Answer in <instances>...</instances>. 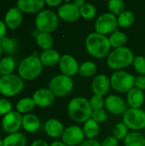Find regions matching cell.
Masks as SVG:
<instances>
[{
	"label": "cell",
	"instance_id": "obj_22",
	"mask_svg": "<svg viewBox=\"0 0 145 146\" xmlns=\"http://www.w3.org/2000/svg\"><path fill=\"white\" fill-rule=\"evenodd\" d=\"M61 56H62L56 50L50 49V50H43L40 53L38 57H39L40 62H42L43 66L52 67V66H55L59 63Z\"/></svg>",
	"mask_w": 145,
	"mask_h": 146
},
{
	"label": "cell",
	"instance_id": "obj_19",
	"mask_svg": "<svg viewBox=\"0 0 145 146\" xmlns=\"http://www.w3.org/2000/svg\"><path fill=\"white\" fill-rule=\"evenodd\" d=\"M22 20H23L22 12L16 6L9 9L4 17V22L7 27L12 30L17 29L21 26Z\"/></svg>",
	"mask_w": 145,
	"mask_h": 146
},
{
	"label": "cell",
	"instance_id": "obj_50",
	"mask_svg": "<svg viewBox=\"0 0 145 146\" xmlns=\"http://www.w3.org/2000/svg\"><path fill=\"white\" fill-rule=\"evenodd\" d=\"M2 53H3V50H2V47H1V44H0V56L2 55Z\"/></svg>",
	"mask_w": 145,
	"mask_h": 146
},
{
	"label": "cell",
	"instance_id": "obj_3",
	"mask_svg": "<svg viewBox=\"0 0 145 146\" xmlns=\"http://www.w3.org/2000/svg\"><path fill=\"white\" fill-rule=\"evenodd\" d=\"M134 58L135 56L132 50L130 48L124 46L111 50L107 56L106 63L107 66L114 71L124 70V68L132 65Z\"/></svg>",
	"mask_w": 145,
	"mask_h": 146
},
{
	"label": "cell",
	"instance_id": "obj_29",
	"mask_svg": "<svg viewBox=\"0 0 145 146\" xmlns=\"http://www.w3.org/2000/svg\"><path fill=\"white\" fill-rule=\"evenodd\" d=\"M0 44L3 50V52L6 53L8 56H12L15 54L18 49V42L14 38L4 37L0 40Z\"/></svg>",
	"mask_w": 145,
	"mask_h": 146
},
{
	"label": "cell",
	"instance_id": "obj_52",
	"mask_svg": "<svg viewBox=\"0 0 145 146\" xmlns=\"http://www.w3.org/2000/svg\"><path fill=\"white\" fill-rule=\"evenodd\" d=\"M144 137H145V129H144Z\"/></svg>",
	"mask_w": 145,
	"mask_h": 146
},
{
	"label": "cell",
	"instance_id": "obj_9",
	"mask_svg": "<svg viewBox=\"0 0 145 146\" xmlns=\"http://www.w3.org/2000/svg\"><path fill=\"white\" fill-rule=\"evenodd\" d=\"M118 27L117 17L109 12L100 15L94 24L95 32L104 36H109L112 33L117 30Z\"/></svg>",
	"mask_w": 145,
	"mask_h": 146
},
{
	"label": "cell",
	"instance_id": "obj_43",
	"mask_svg": "<svg viewBox=\"0 0 145 146\" xmlns=\"http://www.w3.org/2000/svg\"><path fill=\"white\" fill-rule=\"evenodd\" d=\"M79 146H101V143L97 139H85Z\"/></svg>",
	"mask_w": 145,
	"mask_h": 146
},
{
	"label": "cell",
	"instance_id": "obj_11",
	"mask_svg": "<svg viewBox=\"0 0 145 146\" xmlns=\"http://www.w3.org/2000/svg\"><path fill=\"white\" fill-rule=\"evenodd\" d=\"M62 142L68 146H79L85 139L82 127L72 125L65 128L62 136Z\"/></svg>",
	"mask_w": 145,
	"mask_h": 146
},
{
	"label": "cell",
	"instance_id": "obj_48",
	"mask_svg": "<svg viewBox=\"0 0 145 146\" xmlns=\"http://www.w3.org/2000/svg\"><path fill=\"white\" fill-rule=\"evenodd\" d=\"M50 146H68L66 145L65 144H63L62 141H59V140H56V141H54V142H52Z\"/></svg>",
	"mask_w": 145,
	"mask_h": 146
},
{
	"label": "cell",
	"instance_id": "obj_40",
	"mask_svg": "<svg viewBox=\"0 0 145 146\" xmlns=\"http://www.w3.org/2000/svg\"><path fill=\"white\" fill-rule=\"evenodd\" d=\"M12 111V104L11 103L5 99V98H0V115H5Z\"/></svg>",
	"mask_w": 145,
	"mask_h": 146
},
{
	"label": "cell",
	"instance_id": "obj_17",
	"mask_svg": "<svg viewBox=\"0 0 145 146\" xmlns=\"http://www.w3.org/2000/svg\"><path fill=\"white\" fill-rule=\"evenodd\" d=\"M55 95L49 88H40L34 92L32 99L35 104L38 107L46 108L50 107L55 102Z\"/></svg>",
	"mask_w": 145,
	"mask_h": 146
},
{
	"label": "cell",
	"instance_id": "obj_8",
	"mask_svg": "<svg viewBox=\"0 0 145 146\" xmlns=\"http://www.w3.org/2000/svg\"><path fill=\"white\" fill-rule=\"evenodd\" d=\"M24 80L17 74L2 76L0 80V93L6 97H15L24 88Z\"/></svg>",
	"mask_w": 145,
	"mask_h": 146
},
{
	"label": "cell",
	"instance_id": "obj_44",
	"mask_svg": "<svg viewBox=\"0 0 145 146\" xmlns=\"http://www.w3.org/2000/svg\"><path fill=\"white\" fill-rule=\"evenodd\" d=\"M6 33H7V26L5 22L2 20H0V40L6 37Z\"/></svg>",
	"mask_w": 145,
	"mask_h": 146
},
{
	"label": "cell",
	"instance_id": "obj_41",
	"mask_svg": "<svg viewBox=\"0 0 145 146\" xmlns=\"http://www.w3.org/2000/svg\"><path fill=\"white\" fill-rule=\"evenodd\" d=\"M134 87H136L143 92L145 91V75H138V76L135 77Z\"/></svg>",
	"mask_w": 145,
	"mask_h": 146
},
{
	"label": "cell",
	"instance_id": "obj_10",
	"mask_svg": "<svg viewBox=\"0 0 145 146\" xmlns=\"http://www.w3.org/2000/svg\"><path fill=\"white\" fill-rule=\"evenodd\" d=\"M123 122L135 132L145 129V110L142 109L129 108L123 115Z\"/></svg>",
	"mask_w": 145,
	"mask_h": 146
},
{
	"label": "cell",
	"instance_id": "obj_24",
	"mask_svg": "<svg viewBox=\"0 0 145 146\" xmlns=\"http://www.w3.org/2000/svg\"><path fill=\"white\" fill-rule=\"evenodd\" d=\"M82 130L87 139H95L100 133V126L97 121L91 118L83 124Z\"/></svg>",
	"mask_w": 145,
	"mask_h": 146
},
{
	"label": "cell",
	"instance_id": "obj_36",
	"mask_svg": "<svg viewBox=\"0 0 145 146\" xmlns=\"http://www.w3.org/2000/svg\"><path fill=\"white\" fill-rule=\"evenodd\" d=\"M129 133V128L122 122L117 123L113 129V136L119 141L124 140Z\"/></svg>",
	"mask_w": 145,
	"mask_h": 146
},
{
	"label": "cell",
	"instance_id": "obj_2",
	"mask_svg": "<svg viewBox=\"0 0 145 146\" xmlns=\"http://www.w3.org/2000/svg\"><path fill=\"white\" fill-rule=\"evenodd\" d=\"M92 109L87 98L76 97L68 104V115L72 121L77 123H85L91 118Z\"/></svg>",
	"mask_w": 145,
	"mask_h": 146
},
{
	"label": "cell",
	"instance_id": "obj_45",
	"mask_svg": "<svg viewBox=\"0 0 145 146\" xmlns=\"http://www.w3.org/2000/svg\"><path fill=\"white\" fill-rule=\"evenodd\" d=\"M45 4L50 7H59L62 4V1L61 0H45Z\"/></svg>",
	"mask_w": 145,
	"mask_h": 146
},
{
	"label": "cell",
	"instance_id": "obj_26",
	"mask_svg": "<svg viewBox=\"0 0 145 146\" xmlns=\"http://www.w3.org/2000/svg\"><path fill=\"white\" fill-rule=\"evenodd\" d=\"M26 138L21 133L9 134L3 139V146H26Z\"/></svg>",
	"mask_w": 145,
	"mask_h": 146
},
{
	"label": "cell",
	"instance_id": "obj_16",
	"mask_svg": "<svg viewBox=\"0 0 145 146\" xmlns=\"http://www.w3.org/2000/svg\"><path fill=\"white\" fill-rule=\"evenodd\" d=\"M110 87V79L106 74H97L92 80L91 89L94 95L103 97L108 94Z\"/></svg>",
	"mask_w": 145,
	"mask_h": 146
},
{
	"label": "cell",
	"instance_id": "obj_12",
	"mask_svg": "<svg viewBox=\"0 0 145 146\" xmlns=\"http://www.w3.org/2000/svg\"><path fill=\"white\" fill-rule=\"evenodd\" d=\"M22 117L21 114L15 110L5 115L2 119L3 130L9 134L18 133L22 127Z\"/></svg>",
	"mask_w": 145,
	"mask_h": 146
},
{
	"label": "cell",
	"instance_id": "obj_53",
	"mask_svg": "<svg viewBox=\"0 0 145 146\" xmlns=\"http://www.w3.org/2000/svg\"><path fill=\"white\" fill-rule=\"evenodd\" d=\"M0 131H1V128H0Z\"/></svg>",
	"mask_w": 145,
	"mask_h": 146
},
{
	"label": "cell",
	"instance_id": "obj_20",
	"mask_svg": "<svg viewBox=\"0 0 145 146\" xmlns=\"http://www.w3.org/2000/svg\"><path fill=\"white\" fill-rule=\"evenodd\" d=\"M65 130V127L61 121L58 119L51 118L45 121L44 123V131L46 134L51 139H59L62 138V133Z\"/></svg>",
	"mask_w": 145,
	"mask_h": 146
},
{
	"label": "cell",
	"instance_id": "obj_32",
	"mask_svg": "<svg viewBox=\"0 0 145 146\" xmlns=\"http://www.w3.org/2000/svg\"><path fill=\"white\" fill-rule=\"evenodd\" d=\"M97 70V66L95 62L91 61H85L79 64L78 74L85 78H89L96 74Z\"/></svg>",
	"mask_w": 145,
	"mask_h": 146
},
{
	"label": "cell",
	"instance_id": "obj_13",
	"mask_svg": "<svg viewBox=\"0 0 145 146\" xmlns=\"http://www.w3.org/2000/svg\"><path fill=\"white\" fill-rule=\"evenodd\" d=\"M104 107L109 113L114 115H123L128 110L126 100L115 94H111L105 98Z\"/></svg>",
	"mask_w": 145,
	"mask_h": 146
},
{
	"label": "cell",
	"instance_id": "obj_51",
	"mask_svg": "<svg viewBox=\"0 0 145 146\" xmlns=\"http://www.w3.org/2000/svg\"><path fill=\"white\" fill-rule=\"evenodd\" d=\"M1 78H2V75H1V74H0V80H1Z\"/></svg>",
	"mask_w": 145,
	"mask_h": 146
},
{
	"label": "cell",
	"instance_id": "obj_38",
	"mask_svg": "<svg viewBox=\"0 0 145 146\" xmlns=\"http://www.w3.org/2000/svg\"><path fill=\"white\" fill-rule=\"evenodd\" d=\"M90 105L92 109V110H102L103 109L105 105V99L102 96H97V95H93L91 99L89 100Z\"/></svg>",
	"mask_w": 145,
	"mask_h": 146
},
{
	"label": "cell",
	"instance_id": "obj_47",
	"mask_svg": "<svg viewBox=\"0 0 145 146\" xmlns=\"http://www.w3.org/2000/svg\"><path fill=\"white\" fill-rule=\"evenodd\" d=\"M73 3L76 7H78L79 9H80V8L83 7L86 3L85 2V0H74V1L73 2Z\"/></svg>",
	"mask_w": 145,
	"mask_h": 146
},
{
	"label": "cell",
	"instance_id": "obj_25",
	"mask_svg": "<svg viewBox=\"0 0 145 146\" xmlns=\"http://www.w3.org/2000/svg\"><path fill=\"white\" fill-rule=\"evenodd\" d=\"M109 44L111 45V48L117 49L121 47L126 46V44L127 42V37L125 33L116 30L114 33H112L109 36H108Z\"/></svg>",
	"mask_w": 145,
	"mask_h": 146
},
{
	"label": "cell",
	"instance_id": "obj_37",
	"mask_svg": "<svg viewBox=\"0 0 145 146\" xmlns=\"http://www.w3.org/2000/svg\"><path fill=\"white\" fill-rule=\"evenodd\" d=\"M132 66L134 70L139 75H145V57L143 56H135Z\"/></svg>",
	"mask_w": 145,
	"mask_h": 146
},
{
	"label": "cell",
	"instance_id": "obj_18",
	"mask_svg": "<svg viewBox=\"0 0 145 146\" xmlns=\"http://www.w3.org/2000/svg\"><path fill=\"white\" fill-rule=\"evenodd\" d=\"M45 2L43 0H19L16 2V7L26 14L39 13L43 10Z\"/></svg>",
	"mask_w": 145,
	"mask_h": 146
},
{
	"label": "cell",
	"instance_id": "obj_7",
	"mask_svg": "<svg viewBox=\"0 0 145 146\" xmlns=\"http://www.w3.org/2000/svg\"><path fill=\"white\" fill-rule=\"evenodd\" d=\"M49 89L55 97L64 98L72 92L73 89V81L71 77L64 74H58L50 80Z\"/></svg>",
	"mask_w": 145,
	"mask_h": 146
},
{
	"label": "cell",
	"instance_id": "obj_49",
	"mask_svg": "<svg viewBox=\"0 0 145 146\" xmlns=\"http://www.w3.org/2000/svg\"><path fill=\"white\" fill-rule=\"evenodd\" d=\"M0 146H3V140L0 139Z\"/></svg>",
	"mask_w": 145,
	"mask_h": 146
},
{
	"label": "cell",
	"instance_id": "obj_30",
	"mask_svg": "<svg viewBox=\"0 0 145 146\" xmlns=\"http://www.w3.org/2000/svg\"><path fill=\"white\" fill-rule=\"evenodd\" d=\"M15 68V61L10 56H6L0 61V74L2 76L12 74Z\"/></svg>",
	"mask_w": 145,
	"mask_h": 146
},
{
	"label": "cell",
	"instance_id": "obj_35",
	"mask_svg": "<svg viewBox=\"0 0 145 146\" xmlns=\"http://www.w3.org/2000/svg\"><path fill=\"white\" fill-rule=\"evenodd\" d=\"M97 9L96 7L91 4L86 3L83 7L79 9V14L80 17H82L85 20H92L96 17L97 15Z\"/></svg>",
	"mask_w": 145,
	"mask_h": 146
},
{
	"label": "cell",
	"instance_id": "obj_28",
	"mask_svg": "<svg viewBox=\"0 0 145 146\" xmlns=\"http://www.w3.org/2000/svg\"><path fill=\"white\" fill-rule=\"evenodd\" d=\"M36 42L39 48H41L43 50L53 49L54 38L50 33L39 32L36 36Z\"/></svg>",
	"mask_w": 145,
	"mask_h": 146
},
{
	"label": "cell",
	"instance_id": "obj_42",
	"mask_svg": "<svg viewBox=\"0 0 145 146\" xmlns=\"http://www.w3.org/2000/svg\"><path fill=\"white\" fill-rule=\"evenodd\" d=\"M101 146H119V140L113 135L106 137L101 143Z\"/></svg>",
	"mask_w": 145,
	"mask_h": 146
},
{
	"label": "cell",
	"instance_id": "obj_31",
	"mask_svg": "<svg viewBox=\"0 0 145 146\" xmlns=\"http://www.w3.org/2000/svg\"><path fill=\"white\" fill-rule=\"evenodd\" d=\"M36 106L32 98H21L16 105V111L19 112L20 114H30V112L34 109Z\"/></svg>",
	"mask_w": 145,
	"mask_h": 146
},
{
	"label": "cell",
	"instance_id": "obj_34",
	"mask_svg": "<svg viewBox=\"0 0 145 146\" xmlns=\"http://www.w3.org/2000/svg\"><path fill=\"white\" fill-rule=\"evenodd\" d=\"M108 9L109 13L117 17L126 10V4L122 0H110L108 2Z\"/></svg>",
	"mask_w": 145,
	"mask_h": 146
},
{
	"label": "cell",
	"instance_id": "obj_6",
	"mask_svg": "<svg viewBox=\"0 0 145 146\" xmlns=\"http://www.w3.org/2000/svg\"><path fill=\"white\" fill-rule=\"evenodd\" d=\"M109 79L111 88L118 93H127L134 87L135 76L127 71H115Z\"/></svg>",
	"mask_w": 145,
	"mask_h": 146
},
{
	"label": "cell",
	"instance_id": "obj_4",
	"mask_svg": "<svg viewBox=\"0 0 145 146\" xmlns=\"http://www.w3.org/2000/svg\"><path fill=\"white\" fill-rule=\"evenodd\" d=\"M43 67L39 57L36 55H31L20 62L18 74L23 80H32L41 74Z\"/></svg>",
	"mask_w": 145,
	"mask_h": 146
},
{
	"label": "cell",
	"instance_id": "obj_23",
	"mask_svg": "<svg viewBox=\"0 0 145 146\" xmlns=\"http://www.w3.org/2000/svg\"><path fill=\"white\" fill-rule=\"evenodd\" d=\"M40 120L34 114H26L22 117V127L27 133L37 132L40 127Z\"/></svg>",
	"mask_w": 145,
	"mask_h": 146
},
{
	"label": "cell",
	"instance_id": "obj_14",
	"mask_svg": "<svg viewBox=\"0 0 145 146\" xmlns=\"http://www.w3.org/2000/svg\"><path fill=\"white\" fill-rule=\"evenodd\" d=\"M58 67L62 74L72 78L78 74L79 64L74 56L69 54H64L61 56Z\"/></svg>",
	"mask_w": 145,
	"mask_h": 146
},
{
	"label": "cell",
	"instance_id": "obj_5",
	"mask_svg": "<svg viewBox=\"0 0 145 146\" xmlns=\"http://www.w3.org/2000/svg\"><path fill=\"white\" fill-rule=\"evenodd\" d=\"M58 25V15L50 9H43L36 15L35 27L40 33H50L57 28Z\"/></svg>",
	"mask_w": 145,
	"mask_h": 146
},
{
	"label": "cell",
	"instance_id": "obj_1",
	"mask_svg": "<svg viewBox=\"0 0 145 146\" xmlns=\"http://www.w3.org/2000/svg\"><path fill=\"white\" fill-rule=\"evenodd\" d=\"M85 45L87 52L94 58L103 59L107 57L111 51V45L108 36L99 34L96 32L87 35Z\"/></svg>",
	"mask_w": 145,
	"mask_h": 146
},
{
	"label": "cell",
	"instance_id": "obj_33",
	"mask_svg": "<svg viewBox=\"0 0 145 146\" xmlns=\"http://www.w3.org/2000/svg\"><path fill=\"white\" fill-rule=\"evenodd\" d=\"M135 21V15L132 11L125 10L119 16H117L118 26L121 28H127L131 27Z\"/></svg>",
	"mask_w": 145,
	"mask_h": 146
},
{
	"label": "cell",
	"instance_id": "obj_21",
	"mask_svg": "<svg viewBox=\"0 0 145 146\" xmlns=\"http://www.w3.org/2000/svg\"><path fill=\"white\" fill-rule=\"evenodd\" d=\"M145 101L144 92L136 87H133L126 93V102L131 109H141Z\"/></svg>",
	"mask_w": 145,
	"mask_h": 146
},
{
	"label": "cell",
	"instance_id": "obj_39",
	"mask_svg": "<svg viewBox=\"0 0 145 146\" xmlns=\"http://www.w3.org/2000/svg\"><path fill=\"white\" fill-rule=\"evenodd\" d=\"M91 119L99 123H104L108 119V113L106 110H92L91 114Z\"/></svg>",
	"mask_w": 145,
	"mask_h": 146
},
{
	"label": "cell",
	"instance_id": "obj_15",
	"mask_svg": "<svg viewBox=\"0 0 145 146\" xmlns=\"http://www.w3.org/2000/svg\"><path fill=\"white\" fill-rule=\"evenodd\" d=\"M57 15L59 19L62 20L65 22H75L80 17L79 9L76 7L73 3L67 2L58 7Z\"/></svg>",
	"mask_w": 145,
	"mask_h": 146
},
{
	"label": "cell",
	"instance_id": "obj_46",
	"mask_svg": "<svg viewBox=\"0 0 145 146\" xmlns=\"http://www.w3.org/2000/svg\"><path fill=\"white\" fill-rule=\"evenodd\" d=\"M30 146H50L47 142H45L44 140H42V139H36L34 140Z\"/></svg>",
	"mask_w": 145,
	"mask_h": 146
},
{
	"label": "cell",
	"instance_id": "obj_27",
	"mask_svg": "<svg viewBox=\"0 0 145 146\" xmlns=\"http://www.w3.org/2000/svg\"><path fill=\"white\" fill-rule=\"evenodd\" d=\"M125 146H145V137L140 132L132 131L124 139Z\"/></svg>",
	"mask_w": 145,
	"mask_h": 146
}]
</instances>
